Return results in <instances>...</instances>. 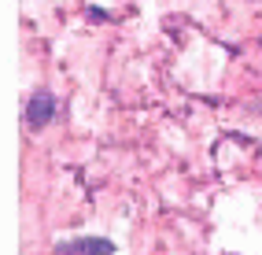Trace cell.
<instances>
[{"mask_svg": "<svg viewBox=\"0 0 262 255\" xmlns=\"http://www.w3.org/2000/svg\"><path fill=\"white\" fill-rule=\"evenodd\" d=\"M56 255H115V244L103 237H78L71 244H59Z\"/></svg>", "mask_w": 262, "mask_h": 255, "instance_id": "cell-1", "label": "cell"}, {"mask_svg": "<svg viewBox=\"0 0 262 255\" xmlns=\"http://www.w3.org/2000/svg\"><path fill=\"white\" fill-rule=\"evenodd\" d=\"M52 111H56V100H52V93H37V96L30 100V108H26V126H30V130L48 126Z\"/></svg>", "mask_w": 262, "mask_h": 255, "instance_id": "cell-2", "label": "cell"}]
</instances>
